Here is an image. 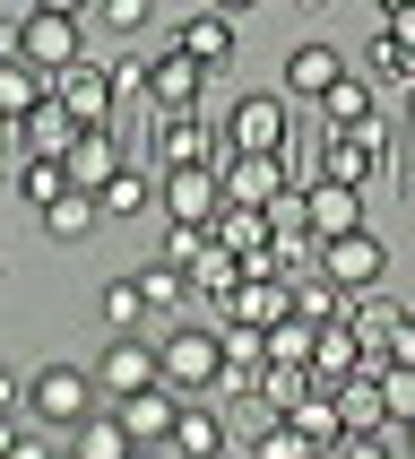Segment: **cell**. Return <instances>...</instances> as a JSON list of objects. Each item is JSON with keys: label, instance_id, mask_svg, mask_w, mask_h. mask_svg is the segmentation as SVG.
Returning <instances> with one entry per match:
<instances>
[{"label": "cell", "instance_id": "obj_1", "mask_svg": "<svg viewBox=\"0 0 415 459\" xmlns=\"http://www.w3.org/2000/svg\"><path fill=\"white\" fill-rule=\"evenodd\" d=\"M96 373H87V364H35V373H26V416H44L52 434H78V425H87V416H96Z\"/></svg>", "mask_w": 415, "mask_h": 459}, {"label": "cell", "instance_id": "obj_2", "mask_svg": "<svg viewBox=\"0 0 415 459\" xmlns=\"http://www.w3.org/2000/svg\"><path fill=\"white\" fill-rule=\"evenodd\" d=\"M156 356H165V382L182 399H208L216 373H225V330H174V338H156Z\"/></svg>", "mask_w": 415, "mask_h": 459}, {"label": "cell", "instance_id": "obj_3", "mask_svg": "<svg viewBox=\"0 0 415 459\" xmlns=\"http://www.w3.org/2000/svg\"><path fill=\"white\" fill-rule=\"evenodd\" d=\"M156 200H165L174 226H216L225 217V174L216 165H165L156 174Z\"/></svg>", "mask_w": 415, "mask_h": 459}, {"label": "cell", "instance_id": "obj_4", "mask_svg": "<svg viewBox=\"0 0 415 459\" xmlns=\"http://www.w3.org/2000/svg\"><path fill=\"white\" fill-rule=\"evenodd\" d=\"M18 52L44 78H61L70 61H87V18H61V9H26L18 18Z\"/></svg>", "mask_w": 415, "mask_h": 459}, {"label": "cell", "instance_id": "obj_5", "mask_svg": "<svg viewBox=\"0 0 415 459\" xmlns=\"http://www.w3.org/2000/svg\"><path fill=\"white\" fill-rule=\"evenodd\" d=\"M52 96L70 104L78 130H113V113H122V96H113V61H70V70L52 78Z\"/></svg>", "mask_w": 415, "mask_h": 459}, {"label": "cell", "instance_id": "obj_6", "mask_svg": "<svg viewBox=\"0 0 415 459\" xmlns=\"http://www.w3.org/2000/svg\"><path fill=\"white\" fill-rule=\"evenodd\" d=\"M389 165V130L381 122H363V130H329V139H320V182H372Z\"/></svg>", "mask_w": 415, "mask_h": 459}, {"label": "cell", "instance_id": "obj_7", "mask_svg": "<svg viewBox=\"0 0 415 459\" xmlns=\"http://www.w3.org/2000/svg\"><path fill=\"white\" fill-rule=\"evenodd\" d=\"M320 269H329L346 295H372V286L389 278V243L372 226H355V234H337V243H320Z\"/></svg>", "mask_w": 415, "mask_h": 459}, {"label": "cell", "instance_id": "obj_8", "mask_svg": "<svg viewBox=\"0 0 415 459\" xmlns=\"http://www.w3.org/2000/svg\"><path fill=\"white\" fill-rule=\"evenodd\" d=\"M96 382L113 390V399H139V390H156V382H165V356H156L139 330H113V347L96 356Z\"/></svg>", "mask_w": 415, "mask_h": 459}, {"label": "cell", "instance_id": "obj_9", "mask_svg": "<svg viewBox=\"0 0 415 459\" xmlns=\"http://www.w3.org/2000/svg\"><path fill=\"white\" fill-rule=\"evenodd\" d=\"M225 139L242 156H285V139H294V113H285V96H242L225 113Z\"/></svg>", "mask_w": 415, "mask_h": 459}, {"label": "cell", "instance_id": "obj_10", "mask_svg": "<svg viewBox=\"0 0 415 459\" xmlns=\"http://www.w3.org/2000/svg\"><path fill=\"white\" fill-rule=\"evenodd\" d=\"M355 373H372V356H363L355 321L337 312V321H320V330H311V382H320V390H337V382H355Z\"/></svg>", "mask_w": 415, "mask_h": 459}, {"label": "cell", "instance_id": "obj_11", "mask_svg": "<svg viewBox=\"0 0 415 459\" xmlns=\"http://www.w3.org/2000/svg\"><path fill=\"white\" fill-rule=\"evenodd\" d=\"M148 96L156 104H165V113H199V104H208V61H191V52H156V61H148Z\"/></svg>", "mask_w": 415, "mask_h": 459}, {"label": "cell", "instance_id": "obj_12", "mask_svg": "<svg viewBox=\"0 0 415 459\" xmlns=\"http://www.w3.org/2000/svg\"><path fill=\"white\" fill-rule=\"evenodd\" d=\"M113 408H122L130 442H139V451H156V442H174V425H182V390L156 382V390H139V399H113Z\"/></svg>", "mask_w": 415, "mask_h": 459}, {"label": "cell", "instance_id": "obj_13", "mask_svg": "<svg viewBox=\"0 0 415 459\" xmlns=\"http://www.w3.org/2000/svg\"><path fill=\"white\" fill-rule=\"evenodd\" d=\"M61 165H70V182H78V191H104V182L130 165V156H122V130H78Z\"/></svg>", "mask_w": 415, "mask_h": 459}, {"label": "cell", "instance_id": "obj_14", "mask_svg": "<svg viewBox=\"0 0 415 459\" xmlns=\"http://www.w3.org/2000/svg\"><path fill=\"white\" fill-rule=\"evenodd\" d=\"M337 78H346V52H337V44H294V52H285V96L320 104Z\"/></svg>", "mask_w": 415, "mask_h": 459}, {"label": "cell", "instance_id": "obj_15", "mask_svg": "<svg viewBox=\"0 0 415 459\" xmlns=\"http://www.w3.org/2000/svg\"><path fill=\"white\" fill-rule=\"evenodd\" d=\"M277 191H294V182H285V156H242V148L225 156V200H242V208H268Z\"/></svg>", "mask_w": 415, "mask_h": 459}, {"label": "cell", "instance_id": "obj_16", "mask_svg": "<svg viewBox=\"0 0 415 459\" xmlns=\"http://www.w3.org/2000/svg\"><path fill=\"white\" fill-rule=\"evenodd\" d=\"M303 208H311V234H320V243H337V234L363 226V191H355V182H311Z\"/></svg>", "mask_w": 415, "mask_h": 459}, {"label": "cell", "instance_id": "obj_17", "mask_svg": "<svg viewBox=\"0 0 415 459\" xmlns=\"http://www.w3.org/2000/svg\"><path fill=\"white\" fill-rule=\"evenodd\" d=\"M165 451L174 459H225V416L208 408V399H182V425H174Z\"/></svg>", "mask_w": 415, "mask_h": 459}, {"label": "cell", "instance_id": "obj_18", "mask_svg": "<svg viewBox=\"0 0 415 459\" xmlns=\"http://www.w3.org/2000/svg\"><path fill=\"white\" fill-rule=\"evenodd\" d=\"M44 96H52V78L35 70L26 52H0V122H26Z\"/></svg>", "mask_w": 415, "mask_h": 459}, {"label": "cell", "instance_id": "obj_19", "mask_svg": "<svg viewBox=\"0 0 415 459\" xmlns=\"http://www.w3.org/2000/svg\"><path fill=\"white\" fill-rule=\"evenodd\" d=\"M174 44L191 52V61H208V70H225V61H233V18H225V9H191Z\"/></svg>", "mask_w": 415, "mask_h": 459}, {"label": "cell", "instance_id": "obj_20", "mask_svg": "<svg viewBox=\"0 0 415 459\" xmlns=\"http://www.w3.org/2000/svg\"><path fill=\"white\" fill-rule=\"evenodd\" d=\"M70 139H78V122H70V104H61V96H44V104L18 122V148H26V156H70Z\"/></svg>", "mask_w": 415, "mask_h": 459}, {"label": "cell", "instance_id": "obj_21", "mask_svg": "<svg viewBox=\"0 0 415 459\" xmlns=\"http://www.w3.org/2000/svg\"><path fill=\"white\" fill-rule=\"evenodd\" d=\"M139 442H130V425H122V408H104V416H87L70 434V459H130Z\"/></svg>", "mask_w": 415, "mask_h": 459}, {"label": "cell", "instance_id": "obj_22", "mask_svg": "<svg viewBox=\"0 0 415 459\" xmlns=\"http://www.w3.org/2000/svg\"><path fill=\"white\" fill-rule=\"evenodd\" d=\"M337 416H346V434H381V425H389V408H381V373L337 382Z\"/></svg>", "mask_w": 415, "mask_h": 459}, {"label": "cell", "instance_id": "obj_23", "mask_svg": "<svg viewBox=\"0 0 415 459\" xmlns=\"http://www.w3.org/2000/svg\"><path fill=\"white\" fill-rule=\"evenodd\" d=\"M216 243H225L233 260H251V252H268V208H242V200H225V217H216Z\"/></svg>", "mask_w": 415, "mask_h": 459}, {"label": "cell", "instance_id": "obj_24", "mask_svg": "<svg viewBox=\"0 0 415 459\" xmlns=\"http://www.w3.org/2000/svg\"><path fill=\"white\" fill-rule=\"evenodd\" d=\"M96 217H104L96 191H61V200L44 208V234H52V243H87V234H96Z\"/></svg>", "mask_w": 415, "mask_h": 459}, {"label": "cell", "instance_id": "obj_25", "mask_svg": "<svg viewBox=\"0 0 415 459\" xmlns=\"http://www.w3.org/2000/svg\"><path fill=\"white\" fill-rule=\"evenodd\" d=\"M311 399V364H268L259 373V416H294Z\"/></svg>", "mask_w": 415, "mask_h": 459}, {"label": "cell", "instance_id": "obj_26", "mask_svg": "<svg viewBox=\"0 0 415 459\" xmlns=\"http://www.w3.org/2000/svg\"><path fill=\"white\" fill-rule=\"evenodd\" d=\"M9 182H18V200H35V208H52L61 191H78L61 156H18V174H9Z\"/></svg>", "mask_w": 415, "mask_h": 459}, {"label": "cell", "instance_id": "obj_27", "mask_svg": "<svg viewBox=\"0 0 415 459\" xmlns=\"http://www.w3.org/2000/svg\"><path fill=\"white\" fill-rule=\"evenodd\" d=\"M320 113H329V130H363V122H381V113H372V78H337L329 96H320Z\"/></svg>", "mask_w": 415, "mask_h": 459}, {"label": "cell", "instance_id": "obj_28", "mask_svg": "<svg viewBox=\"0 0 415 459\" xmlns=\"http://www.w3.org/2000/svg\"><path fill=\"white\" fill-rule=\"evenodd\" d=\"M251 459H320V442L294 425V416H259V434H251Z\"/></svg>", "mask_w": 415, "mask_h": 459}, {"label": "cell", "instance_id": "obj_29", "mask_svg": "<svg viewBox=\"0 0 415 459\" xmlns=\"http://www.w3.org/2000/svg\"><path fill=\"white\" fill-rule=\"evenodd\" d=\"M148 191H156V182H148V165H122V174L96 191V200H104V217H139V208H148Z\"/></svg>", "mask_w": 415, "mask_h": 459}, {"label": "cell", "instance_id": "obj_30", "mask_svg": "<svg viewBox=\"0 0 415 459\" xmlns=\"http://www.w3.org/2000/svg\"><path fill=\"white\" fill-rule=\"evenodd\" d=\"M139 295H148V312H174L182 295H191V269H174V260H148V269H139Z\"/></svg>", "mask_w": 415, "mask_h": 459}, {"label": "cell", "instance_id": "obj_31", "mask_svg": "<svg viewBox=\"0 0 415 459\" xmlns=\"http://www.w3.org/2000/svg\"><path fill=\"white\" fill-rule=\"evenodd\" d=\"M104 321H113V330H139V321H148V295H139V269L104 286Z\"/></svg>", "mask_w": 415, "mask_h": 459}, {"label": "cell", "instance_id": "obj_32", "mask_svg": "<svg viewBox=\"0 0 415 459\" xmlns=\"http://www.w3.org/2000/svg\"><path fill=\"white\" fill-rule=\"evenodd\" d=\"M381 408L389 425H415V364H381Z\"/></svg>", "mask_w": 415, "mask_h": 459}, {"label": "cell", "instance_id": "obj_33", "mask_svg": "<svg viewBox=\"0 0 415 459\" xmlns=\"http://www.w3.org/2000/svg\"><path fill=\"white\" fill-rule=\"evenodd\" d=\"M268 364H311V321H294V312H285L277 330H268Z\"/></svg>", "mask_w": 415, "mask_h": 459}, {"label": "cell", "instance_id": "obj_34", "mask_svg": "<svg viewBox=\"0 0 415 459\" xmlns=\"http://www.w3.org/2000/svg\"><path fill=\"white\" fill-rule=\"evenodd\" d=\"M199 252H208V226H174L156 260H174V269H199Z\"/></svg>", "mask_w": 415, "mask_h": 459}, {"label": "cell", "instance_id": "obj_35", "mask_svg": "<svg viewBox=\"0 0 415 459\" xmlns=\"http://www.w3.org/2000/svg\"><path fill=\"white\" fill-rule=\"evenodd\" d=\"M96 18L113 26V35H139V26H148V0H96Z\"/></svg>", "mask_w": 415, "mask_h": 459}, {"label": "cell", "instance_id": "obj_36", "mask_svg": "<svg viewBox=\"0 0 415 459\" xmlns=\"http://www.w3.org/2000/svg\"><path fill=\"white\" fill-rule=\"evenodd\" d=\"M113 96H148V61H139V52H130V61H113Z\"/></svg>", "mask_w": 415, "mask_h": 459}, {"label": "cell", "instance_id": "obj_37", "mask_svg": "<svg viewBox=\"0 0 415 459\" xmlns=\"http://www.w3.org/2000/svg\"><path fill=\"white\" fill-rule=\"evenodd\" d=\"M337 459H398V451H389L381 434H346V442H337Z\"/></svg>", "mask_w": 415, "mask_h": 459}, {"label": "cell", "instance_id": "obj_38", "mask_svg": "<svg viewBox=\"0 0 415 459\" xmlns=\"http://www.w3.org/2000/svg\"><path fill=\"white\" fill-rule=\"evenodd\" d=\"M389 364H415V312H398V330H389Z\"/></svg>", "mask_w": 415, "mask_h": 459}, {"label": "cell", "instance_id": "obj_39", "mask_svg": "<svg viewBox=\"0 0 415 459\" xmlns=\"http://www.w3.org/2000/svg\"><path fill=\"white\" fill-rule=\"evenodd\" d=\"M0 416H26V382L9 373V364H0Z\"/></svg>", "mask_w": 415, "mask_h": 459}, {"label": "cell", "instance_id": "obj_40", "mask_svg": "<svg viewBox=\"0 0 415 459\" xmlns=\"http://www.w3.org/2000/svg\"><path fill=\"white\" fill-rule=\"evenodd\" d=\"M389 35H398V44L415 52V0H407V9H398V18H389Z\"/></svg>", "mask_w": 415, "mask_h": 459}, {"label": "cell", "instance_id": "obj_41", "mask_svg": "<svg viewBox=\"0 0 415 459\" xmlns=\"http://www.w3.org/2000/svg\"><path fill=\"white\" fill-rule=\"evenodd\" d=\"M9 459H52V442L44 434H18V451H9Z\"/></svg>", "mask_w": 415, "mask_h": 459}, {"label": "cell", "instance_id": "obj_42", "mask_svg": "<svg viewBox=\"0 0 415 459\" xmlns=\"http://www.w3.org/2000/svg\"><path fill=\"white\" fill-rule=\"evenodd\" d=\"M26 9H61V18H87L96 0H26Z\"/></svg>", "mask_w": 415, "mask_h": 459}, {"label": "cell", "instance_id": "obj_43", "mask_svg": "<svg viewBox=\"0 0 415 459\" xmlns=\"http://www.w3.org/2000/svg\"><path fill=\"white\" fill-rule=\"evenodd\" d=\"M18 451V416H0V459Z\"/></svg>", "mask_w": 415, "mask_h": 459}, {"label": "cell", "instance_id": "obj_44", "mask_svg": "<svg viewBox=\"0 0 415 459\" xmlns=\"http://www.w3.org/2000/svg\"><path fill=\"white\" fill-rule=\"evenodd\" d=\"M208 9H225V18H233V9H251V0H208Z\"/></svg>", "mask_w": 415, "mask_h": 459}, {"label": "cell", "instance_id": "obj_45", "mask_svg": "<svg viewBox=\"0 0 415 459\" xmlns=\"http://www.w3.org/2000/svg\"><path fill=\"white\" fill-rule=\"evenodd\" d=\"M130 459H165V451H130Z\"/></svg>", "mask_w": 415, "mask_h": 459}, {"label": "cell", "instance_id": "obj_46", "mask_svg": "<svg viewBox=\"0 0 415 459\" xmlns=\"http://www.w3.org/2000/svg\"><path fill=\"white\" fill-rule=\"evenodd\" d=\"M9 174H18V165H0V182H9Z\"/></svg>", "mask_w": 415, "mask_h": 459}, {"label": "cell", "instance_id": "obj_47", "mask_svg": "<svg viewBox=\"0 0 415 459\" xmlns=\"http://www.w3.org/2000/svg\"><path fill=\"white\" fill-rule=\"evenodd\" d=\"M407 442H415V425H407Z\"/></svg>", "mask_w": 415, "mask_h": 459}, {"label": "cell", "instance_id": "obj_48", "mask_svg": "<svg viewBox=\"0 0 415 459\" xmlns=\"http://www.w3.org/2000/svg\"><path fill=\"white\" fill-rule=\"evenodd\" d=\"M407 96H415V87H407Z\"/></svg>", "mask_w": 415, "mask_h": 459}]
</instances>
